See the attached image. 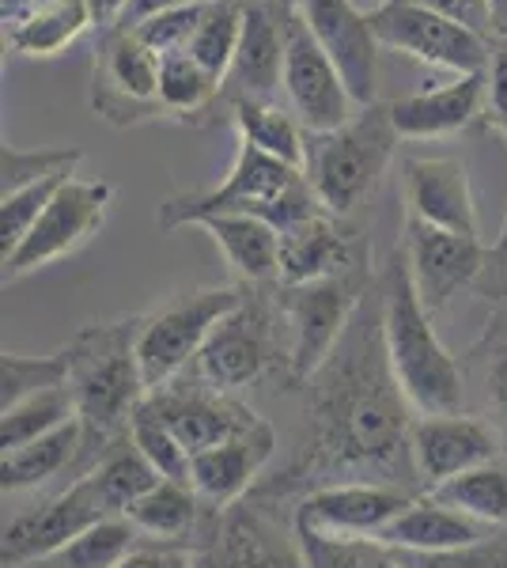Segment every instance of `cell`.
<instances>
[{"label":"cell","mask_w":507,"mask_h":568,"mask_svg":"<svg viewBox=\"0 0 507 568\" xmlns=\"http://www.w3.org/2000/svg\"><path fill=\"white\" fill-rule=\"evenodd\" d=\"M466 390L474 387L481 398V417L500 433L504 452H507V307L493 311V318L485 323L481 337L469 345L466 361Z\"/></svg>","instance_id":"29"},{"label":"cell","mask_w":507,"mask_h":568,"mask_svg":"<svg viewBox=\"0 0 507 568\" xmlns=\"http://www.w3.org/2000/svg\"><path fill=\"white\" fill-rule=\"evenodd\" d=\"M118 568H193V549L171 542H141Z\"/></svg>","instance_id":"45"},{"label":"cell","mask_w":507,"mask_h":568,"mask_svg":"<svg viewBox=\"0 0 507 568\" xmlns=\"http://www.w3.org/2000/svg\"><path fill=\"white\" fill-rule=\"evenodd\" d=\"M31 4H39V0H0V16H4V23H8V20H16V16H23Z\"/></svg>","instance_id":"51"},{"label":"cell","mask_w":507,"mask_h":568,"mask_svg":"<svg viewBox=\"0 0 507 568\" xmlns=\"http://www.w3.org/2000/svg\"><path fill=\"white\" fill-rule=\"evenodd\" d=\"M367 20H372L379 45L409 53V58L424 61V65L450 69L458 77L488 72V65H493L496 42L481 39L477 31L447 20V16L432 12V8L417 4V0H383L379 8L367 12Z\"/></svg>","instance_id":"11"},{"label":"cell","mask_w":507,"mask_h":568,"mask_svg":"<svg viewBox=\"0 0 507 568\" xmlns=\"http://www.w3.org/2000/svg\"><path fill=\"white\" fill-rule=\"evenodd\" d=\"M129 439H133L136 452L152 463V470L160 474V478L190 481V452L174 439L171 428L152 414L149 402H141V409L129 420Z\"/></svg>","instance_id":"40"},{"label":"cell","mask_w":507,"mask_h":568,"mask_svg":"<svg viewBox=\"0 0 507 568\" xmlns=\"http://www.w3.org/2000/svg\"><path fill=\"white\" fill-rule=\"evenodd\" d=\"M488 273H507V216L500 227V240L493 246V265H488Z\"/></svg>","instance_id":"50"},{"label":"cell","mask_w":507,"mask_h":568,"mask_svg":"<svg viewBox=\"0 0 507 568\" xmlns=\"http://www.w3.org/2000/svg\"><path fill=\"white\" fill-rule=\"evenodd\" d=\"M281 4H296L300 8V0H281Z\"/></svg>","instance_id":"52"},{"label":"cell","mask_w":507,"mask_h":568,"mask_svg":"<svg viewBox=\"0 0 507 568\" xmlns=\"http://www.w3.org/2000/svg\"><path fill=\"white\" fill-rule=\"evenodd\" d=\"M232 125L239 130V141L273 155V160L292 163V168H303L307 160V130L284 103H243L235 110Z\"/></svg>","instance_id":"32"},{"label":"cell","mask_w":507,"mask_h":568,"mask_svg":"<svg viewBox=\"0 0 507 568\" xmlns=\"http://www.w3.org/2000/svg\"><path fill=\"white\" fill-rule=\"evenodd\" d=\"M144 402H149L152 414L171 428L174 439L186 447L190 459L197 452H209V447L251 433L254 425L265 420V417H257L246 402H239L235 394L209 387L197 375H193V383L174 379L168 387L152 390Z\"/></svg>","instance_id":"19"},{"label":"cell","mask_w":507,"mask_h":568,"mask_svg":"<svg viewBox=\"0 0 507 568\" xmlns=\"http://www.w3.org/2000/svg\"><path fill=\"white\" fill-rule=\"evenodd\" d=\"M141 318L144 315H129L114 323L80 326L69 345H61L69 356V390L77 402L80 436H84L77 478L103 459L118 439L129 436V420L149 398V383L136 356Z\"/></svg>","instance_id":"2"},{"label":"cell","mask_w":507,"mask_h":568,"mask_svg":"<svg viewBox=\"0 0 507 568\" xmlns=\"http://www.w3.org/2000/svg\"><path fill=\"white\" fill-rule=\"evenodd\" d=\"M413 406L394 379L383 342V315L353 318L322 368L307 383V428L296 459L257 485L251 500L270 504L303 497L334 481H394L398 463H409Z\"/></svg>","instance_id":"1"},{"label":"cell","mask_w":507,"mask_h":568,"mask_svg":"<svg viewBox=\"0 0 507 568\" xmlns=\"http://www.w3.org/2000/svg\"><path fill=\"white\" fill-rule=\"evenodd\" d=\"M53 387H69V356H64V349L42 356L4 349V361H0V409Z\"/></svg>","instance_id":"37"},{"label":"cell","mask_w":507,"mask_h":568,"mask_svg":"<svg viewBox=\"0 0 507 568\" xmlns=\"http://www.w3.org/2000/svg\"><path fill=\"white\" fill-rule=\"evenodd\" d=\"M391 122L405 141H439L488 122V72L455 77L450 84L391 99Z\"/></svg>","instance_id":"23"},{"label":"cell","mask_w":507,"mask_h":568,"mask_svg":"<svg viewBox=\"0 0 507 568\" xmlns=\"http://www.w3.org/2000/svg\"><path fill=\"white\" fill-rule=\"evenodd\" d=\"M417 493L398 481H334L303 493L292 508V530L329 538H379Z\"/></svg>","instance_id":"16"},{"label":"cell","mask_w":507,"mask_h":568,"mask_svg":"<svg viewBox=\"0 0 507 568\" xmlns=\"http://www.w3.org/2000/svg\"><path fill=\"white\" fill-rule=\"evenodd\" d=\"M186 4H209V0H133L122 23H141L155 12H168V8H186Z\"/></svg>","instance_id":"47"},{"label":"cell","mask_w":507,"mask_h":568,"mask_svg":"<svg viewBox=\"0 0 507 568\" xmlns=\"http://www.w3.org/2000/svg\"><path fill=\"white\" fill-rule=\"evenodd\" d=\"M88 27H95L88 0H39L23 16L8 20L4 31L12 53L20 58H58Z\"/></svg>","instance_id":"28"},{"label":"cell","mask_w":507,"mask_h":568,"mask_svg":"<svg viewBox=\"0 0 507 568\" xmlns=\"http://www.w3.org/2000/svg\"><path fill=\"white\" fill-rule=\"evenodd\" d=\"M212 4V0H209ZM209 4H186V8H168V12H155L149 20L141 23H125L136 31V39L149 45L152 53H174V50H186L190 39L197 34L201 16H205Z\"/></svg>","instance_id":"43"},{"label":"cell","mask_w":507,"mask_h":568,"mask_svg":"<svg viewBox=\"0 0 507 568\" xmlns=\"http://www.w3.org/2000/svg\"><path fill=\"white\" fill-rule=\"evenodd\" d=\"M493 8V34H496V45H507V0H488Z\"/></svg>","instance_id":"49"},{"label":"cell","mask_w":507,"mask_h":568,"mask_svg":"<svg viewBox=\"0 0 507 568\" xmlns=\"http://www.w3.org/2000/svg\"><path fill=\"white\" fill-rule=\"evenodd\" d=\"M428 493L447 508H458L463 516L477 519V524L493 530L507 527V466L500 463L474 466V470L458 474V478L436 485Z\"/></svg>","instance_id":"33"},{"label":"cell","mask_w":507,"mask_h":568,"mask_svg":"<svg viewBox=\"0 0 507 568\" xmlns=\"http://www.w3.org/2000/svg\"><path fill=\"white\" fill-rule=\"evenodd\" d=\"M72 175H61V179H45V182H34L27 190H16V194H4L0 197V262L12 258L20 251V243L31 235V227L39 224V216L45 213V205L53 201V194L69 182Z\"/></svg>","instance_id":"41"},{"label":"cell","mask_w":507,"mask_h":568,"mask_svg":"<svg viewBox=\"0 0 507 568\" xmlns=\"http://www.w3.org/2000/svg\"><path fill=\"white\" fill-rule=\"evenodd\" d=\"M80 163H84V149H20V144H4L0 149V197L45 179L77 175Z\"/></svg>","instance_id":"38"},{"label":"cell","mask_w":507,"mask_h":568,"mask_svg":"<svg viewBox=\"0 0 507 568\" xmlns=\"http://www.w3.org/2000/svg\"><path fill=\"white\" fill-rule=\"evenodd\" d=\"M504 455V439L481 414H417L409 433V466L424 493L436 489L474 466L496 463Z\"/></svg>","instance_id":"18"},{"label":"cell","mask_w":507,"mask_h":568,"mask_svg":"<svg viewBox=\"0 0 507 568\" xmlns=\"http://www.w3.org/2000/svg\"><path fill=\"white\" fill-rule=\"evenodd\" d=\"M276 452V433L270 420L254 425L251 433L197 452L190 459V485L209 511H224L246 500L257 489V478Z\"/></svg>","instance_id":"24"},{"label":"cell","mask_w":507,"mask_h":568,"mask_svg":"<svg viewBox=\"0 0 507 568\" xmlns=\"http://www.w3.org/2000/svg\"><path fill=\"white\" fill-rule=\"evenodd\" d=\"M72 420H77V402H72L69 387L31 394V398L0 409V444H4V452H16L31 439H42L72 425Z\"/></svg>","instance_id":"34"},{"label":"cell","mask_w":507,"mask_h":568,"mask_svg":"<svg viewBox=\"0 0 507 568\" xmlns=\"http://www.w3.org/2000/svg\"><path fill=\"white\" fill-rule=\"evenodd\" d=\"M88 4H91V12H95V31H107V27H118L125 20L133 0H88Z\"/></svg>","instance_id":"48"},{"label":"cell","mask_w":507,"mask_h":568,"mask_svg":"<svg viewBox=\"0 0 507 568\" xmlns=\"http://www.w3.org/2000/svg\"><path fill=\"white\" fill-rule=\"evenodd\" d=\"M296 4L281 0H246L243 39L232 58V69L220 80L205 130L235 118L243 103H281L284 99V12Z\"/></svg>","instance_id":"12"},{"label":"cell","mask_w":507,"mask_h":568,"mask_svg":"<svg viewBox=\"0 0 507 568\" xmlns=\"http://www.w3.org/2000/svg\"><path fill=\"white\" fill-rule=\"evenodd\" d=\"M122 516L141 530L144 542H171V546H193L201 535L209 508L193 493L190 481L160 478L149 493H141Z\"/></svg>","instance_id":"27"},{"label":"cell","mask_w":507,"mask_h":568,"mask_svg":"<svg viewBox=\"0 0 507 568\" xmlns=\"http://www.w3.org/2000/svg\"><path fill=\"white\" fill-rule=\"evenodd\" d=\"M80 447H84L80 420H72V425L58 428V433L31 439V444L16 447V452H4V459H0V485H4V493L39 489V485L58 478V474L77 470Z\"/></svg>","instance_id":"30"},{"label":"cell","mask_w":507,"mask_h":568,"mask_svg":"<svg viewBox=\"0 0 507 568\" xmlns=\"http://www.w3.org/2000/svg\"><path fill=\"white\" fill-rule=\"evenodd\" d=\"M405 216H417L444 232L481 240L469 171L458 155H409L405 160Z\"/></svg>","instance_id":"22"},{"label":"cell","mask_w":507,"mask_h":568,"mask_svg":"<svg viewBox=\"0 0 507 568\" xmlns=\"http://www.w3.org/2000/svg\"><path fill=\"white\" fill-rule=\"evenodd\" d=\"M91 110L114 130L168 118L160 103V53L136 39L133 27L118 23L99 31L91 65Z\"/></svg>","instance_id":"9"},{"label":"cell","mask_w":507,"mask_h":568,"mask_svg":"<svg viewBox=\"0 0 507 568\" xmlns=\"http://www.w3.org/2000/svg\"><path fill=\"white\" fill-rule=\"evenodd\" d=\"M398 554L402 568H507V527L493 530L481 542L439 549V554Z\"/></svg>","instance_id":"42"},{"label":"cell","mask_w":507,"mask_h":568,"mask_svg":"<svg viewBox=\"0 0 507 568\" xmlns=\"http://www.w3.org/2000/svg\"><path fill=\"white\" fill-rule=\"evenodd\" d=\"M243 16H246V0H212L201 16L197 34L190 39L186 53L209 72L212 80H224L232 69V58L243 39Z\"/></svg>","instance_id":"35"},{"label":"cell","mask_w":507,"mask_h":568,"mask_svg":"<svg viewBox=\"0 0 507 568\" xmlns=\"http://www.w3.org/2000/svg\"><path fill=\"white\" fill-rule=\"evenodd\" d=\"M276 323L284 318L273 304V288H246L243 304L212 329L197 364H193V375L209 387L235 394L262 383L281 364L288 372V353L281 349Z\"/></svg>","instance_id":"8"},{"label":"cell","mask_w":507,"mask_h":568,"mask_svg":"<svg viewBox=\"0 0 507 568\" xmlns=\"http://www.w3.org/2000/svg\"><path fill=\"white\" fill-rule=\"evenodd\" d=\"M110 516H122V511L110 500L103 481L88 470V474H80L69 489H61L58 497H50L31 511H20V516L4 527L0 561H4V568L39 565L69 542H77L84 530L103 524Z\"/></svg>","instance_id":"13"},{"label":"cell","mask_w":507,"mask_h":568,"mask_svg":"<svg viewBox=\"0 0 507 568\" xmlns=\"http://www.w3.org/2000/svg\"><path fill=\"white\" fill-rule=\"evenodd\" d=\"M379 292L386 356H391L394 379L402 383L409 406L417 414H458L466 406L463 364L439 342L432 311L424 307L417 284L409 277L402 246H394L391 262L383 265Z\"/></svg>","instance_id":"3"},{"label":"cell","mask_w":507,"mask_h":568,"mask_svg":"<svg viewBox=\"0 0 507 568\" xmlns=\"http://www.w3.org/2000/svg\"><path fill=\"white\" fill-rule=\"evenodd\" d=\"M345 273H372V243L353 220L318 213L281 235V281L276 284H311L345 277Z\"/></svg>","instance_id":"21"},{"label":"cell","mask_w":507,"mask_h":568,"mask_svg":"<svg viewBox=\"0 0 507 568\" xmlns=\"http://www.w3.org/2000/svg\"><path fill=\"white\" fill-rule=\"evenodd\" d=\"M398 141L402 136L394 130L386 103L356 110L353 122L334 133H307L303 175L315 190L318 205L329 216L353 220L356 209L367 205L379 190Z\"/></svg>","instance_id":"5"},{"label":"cell","mask_w":507,"mask_h":568,"mask_svg":"<svg viewBox=\"0 0 507 568\" xmlns=\"http://www.w3.org/2000/svg\"><path fill=\"white\" fill-rule=\"evenodd\" d=\"M488 535H493V527L463 516L458 508H447V504H439L432 493H420V497L383 530L379 542L391 549H402V554H439V549L481 542Z\"/></svg>","instance_id":"25"},{"label":"cell","mask_w":507,"mask_h":568,"mask_svg":"<svg viewBox=\"0 0 507 568\" xmlns=\"http://www.w3.org/2000/svg\"><path fill=\"white\" fill-rule=\"evenodd\" d=\"M367 292H372V273H345V277L311 284H273V304L292 329L288 372H284L292 387H307L311 375L334 356L356 311L364 307Z\"/></svg>","instance_id":"6"},{"label":"cell","mask_w":507,"mask_h":568,"mask_svg":"<svg viewBox=\"0 0 507 568\" xmlns=\"http://www.w3.org/2000/svg\"><path fill=\"white\" fill-rule=\"evenodd\" d=\"M318 213H326V209L318 205L303 168L281 163L273 155L251 149L246 141H239L227 179L212 190L168 197L160 205V227L179 232V227H193L209 216H257L284 235Z\"/></svg>","instance_id":"4"},{"label":"cell","mask_w":507,"mask_h":568,"mask_svg":"<svg viewBox=\"0 0 507 568\" xmlns=\"http://www.w3.org/2000/svg\"><path fill=\"white\" fill-rule=\"evenodd\" d=\"M246 284H212V288H190L160 304L152 315L141 318V342H136V356H141V372L149 383V394L168 387V383L182 379L190 364H197L201 349L220 326L243 304Z\"/></svg>","instance_id":"7"},{"label":"cell","mask_w":507,"mask_h":568,"mask_svg":"<svg viewBox=\"0 0 507 568\" xmlns=\"http://www.w3.org/2000/svg\"><path fill=\"white\" fill-rule=\"evenodd\" d=\"M141 542H144L141 530L129 524L125 516H110V519H103V524L84 530L77 542H69L39 565H50V568H118Z\"/></svg>","instance_id":"36"},{"label":"cell","mask_w":507,"mask_h":568,"mask_svg":"<svg viewBox=\"0 0 507 568\" xmlns=\"http://www.w3.org/2000/svg\"><path fill=\"white\" fill-rule=\"evenodd\" d=\"M110 201H114V186H110V182L72 175L58 194H53L50 205H45V213L39 216V224L31 227V235L20 243V251L0 262L4 265V284L77 254L80 246H84L91 235H99V227L107 224Z\"/></svg>","instance_id":"15"},{"label":"cell","mask_w":507,"mask_h":568,"mask_svg":"<svg viewBox=\"0 0 507 568\" xmlns=\"http://www.w3.org/2000/svg\"><path fill=\"white\" fill-rule=\"evenodd\" d=\"M300 12L322 50L334 58L353 103L359 110L379 103V39L367 12H359L353 0H300Z\"/></svg>","instance_id":"20"},{"label":"cell","mask_w":507,"mask_h":568,"mask_svg":"<svg viewBox=\"0 0 507 568\" xmlns=\"http://www.w3.org/2000/svg\"><path fill=\"white\" fill-rule=\"evenodd\" d=\"M417 4H424V8H432V12L447 16V20L469 27V31H477L488 42H496V34H493V8H488V0H417Z\"/></svg>","instance_id":"44"},{"label":"cell","mask_w":507,"mask_h":568,"mask_svg":"<svg viewBox=\"0 0 507 568\" xmlns=\"http://www.w3.org/2000/svg\"><path fill=\"white\" fill-rule=\"evenodd\" d=\"M398 246L405 262H409V277L417 284L424 307L432 315L447 311V304L463 288L481 284L488 277V265H493V246H485V240L444 232V227H432L417 216L402 220Z\"/></svg>","instance_id":"17"},{"label":"cell","mask_w":507,"mask_h":568,"mask_svg":"<svg viewBox=\"0 0 507 568\" xmlns=\"http://www.w3.org/2000/svg\"><path fill=\"white\" fill-rule=\"evenodd\" d=\"M220 95V84L209 77L186 50H174L160 58V103L163 114L193 130H205V118Z\"/></svg>","instance_id":"31"},{"label":"cell","mask_w":507,"mask_h":568,"mask_svg":"<svg viewBox=\"0 0 507 568\" xmlns=\"http://www.w3.org/2000/svg\"><path fill=\"white\" fill-rule=\"evenodd\" d=\"M300 549L307 568H402L398 554L379 538H329V535H300Z\"/></svg>","instance_id":"39"},{"label":"cell","mask_w":507,"mask_h":568,"mask_svg":"<svg viewBox=\"0 0 507 568\" xmlns=\"http://www.w3.org/2000/svg\"><path fill=\"white\" fill-rule=\"evenodd\" d=\"M205 227L212 243L224 251L235 281L246 288H273L281 281V232L257 216H209Z\"/></svg>","instance_id":"26"},{"label":"cell","mask_w":507,"mask_h":568,"mask_svg":"<svg viewBox=\"0 0 507 568\" xmlns=\"http://www.w3.org/2000/svg\"><path fill=\"white\" fill-rule=\"evenodd\" d=\"M23 568H50V565H23Z\"/></svg>","instance_id":"53"},{"label":"cell","mask_w":507,"mask_h":568,"mask_svg":"<svg viewBox=\"0 0 507 568\" xmlns=\"http://www.w3.org/2000/svg\"><path fill=\"white\" fill-rule=\"evenodd\" d=\"M488 122L507 136V45H496L488 65Z\"/></svg>","instance_id":"46"},{"label":"cell","mask_w":507,"mask_h":568,"mask_svg":"<svg viewBox=\"0 0 507 568\" xmlns=\"http://www.w3.org/2000/svg\"><path fill=\"white\" fill-rule=\"evenodd\" d=\"M190 549L193 568H307L296 530L288 535L270 504L251 497L224 511H209Z\"/></svg>","instance_id":"10"},{"label":"cell","mask_w":507,"mask_h":568,"mask_svg":"<svg viewBox=\"0 0 507 568\" xmlns=\"http://www.w3.org/2000/svg\"><path fill=\"white\" fill-rule=\"evenodd\" d=\"M284 106L307 133H334L359 110L300 8L284 12Z\"/></svg>","instance_id":"14"}]
</instances>
